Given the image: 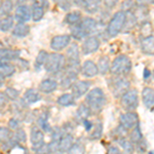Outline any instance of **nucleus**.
I'll use <instances>...</instances> for the list:
<instances>
[{
    "instance_id": "ddd939ff",
    "label": "nucleus",
    "mask_w": 154,
    "mask_h": 154,
    "mask_svg": "<svg viewBox=\"0 0 154 154\" xmlns=\"http://www.w3.org/2000/svg\"><path fill=\"white\" fill-rule=\"evenodd\" d=\"M30 142L34 150H38L39 148L44 145V134L40 128H32L30 134Z\"/></svg>"
},
{
    "instance_id": "f8f14e48",
    "label": "nucleus",
    "mask_w": 154,
    "mask_h": 154,
    "mask_svg": "<svg viewBox=\"0 0 154 154\" xmlns=\"http://www.w3.org/2000/svg\"><path fill=\"white\" fill-rule=\"evenodd\" d=\"M32 18L31 8L26 4H20L14 11V20L18 23H26Z\"/></svg>"
},
{
    "instance_id": "f704fd0d",
    "label": "nucleus",
    "mask_w": 154,
    "mask_h": 154,
    "mask_svg": "<svg viewBox=\"0 0 154 154\" xmlns=\"http://www.w3.org/2000/svg\"><path fill=\"white\" fill-rule=\"evenodd\" d=\"M11 133L9 128H4V126H0V143H6L9 142L11 139Z\"/></svg>"
},
{
    "instance_id": "79ce46f5",
    "label": "nucleus",
    "mask_w": 154,
    "mask_h": 154,
    "mask_svg": "<svg viewBox=\"0 0 154 154\" xmlns=\"http://www.w3.org/2000/svg\"><path fill=\"white\" fill-rule=\"evenodd\" d=\"M8 100L9 99L7 98L5 91H0V108H3L4 106H6Z\"/></svg>"
},
{
    "instance_id": "2eb2a0df",
    "label": "nucleus",
    "mask_w": 154,
    "mask_h": 154,
    "mask_svg": "<svg viewBox=\"0 0 154 154\" xmlns=\"http://www.w3.org/2000/svg\"><path fill=\"white\" fill-rule=\"evenodd\" d=\"M80 72L86 78H91V77H95L99 74L98 66L91 60H88V61L84 62L82 66H81Z\"/></svg>"
},
{
    "instance_id": "603ef678",
    "label": "nucleus",
    "mask_w": 154,
    "mask_h": 154,
    "mask_svg": "<svg viewBox=\"0 0 154 154\" xmlns=\"http://www.w3.org/2000/svg\"><path fill=\"white\" fill-rule=\"evenodd\" d=\"M0 5H1V0H0Z\"/></svg>"
},
{
    "instance_id": "72a5a7b5",
    "label": "nucleus",
    "mask_w": 154,
    "mask_h": 154,
    "mask_svg": "<svg viewBox=\"0 0 154 154\" xmlns=\"http://www.w3.org/2000/svg\"><path fill=\"white\" fill-rule=\"evenodd\" d=\"M12 8H14V5L11 0H4L3 2H1V5H0V17L8 16L11 12Z\"/></svg>"
},
{
    "instance_id": "6e6552de",
    "label": "nucleus",
    "mask_w": 154,
    "mask_h": 154,
    "mask_svg": "<svg viewBox=\"0 0 154 154\" xmlns=\"http://www.w3.org/2000/svg\"><path fill=\"white\" fill-rule=\"evenodd\" d=\"M100 39L97 36L89 35L85 37V39L82 42V45H81V51L84 56H88V54L96 53L97 51L100 48Z\"/></svg>"
},
{
    "instance_id": "20e7f679",
    "label": "nucleus",
    "mask_w": 154,
    "mask_h": 154,
    "mask_svg": "<svg viewBox=\"0 0 154 154\" xmlns=\"http://www.w3.org/2000/svg\"><path fill=\"white\" fill-rule=\"evenodd\" d=\"M131 71V60L125 54L116 57L111 63L110 72L115 76H125Z\"/></svg>"
},
{
    "instance_id": "cd10ccee",
    "label": "nucleus",
    "mask_w": 154,
    "mask_h": 154,
    "mask_svg": "<svg viewBox=\"0 0 154 154\" xmlns=\"http://www.w3.org/2000/svg\"><path fill=\"white\" fill-rule=\"evenodd\" d=\"M14 18L11 16V14L1 17V19H0V30L2 32L9 31L14 27Z\"/></svg>"
},
{
    "instance_id": "4be33fe9",
    "label": "nucleus",
    "mask_w": 154,
    "mask_h": 154,
    "mask_svg": "<svg viewBox=\"0 0 154 154\" xmlns=\"http://www.w3.org/2000/svg\"><path fill=\"white\" fill-rule=\"evenodd\" d=\"M111 63L112 62L110 61V58L108 56H102L98 61V70L99 73L102 74V75H105V74L108 73V71H110L111 68Z\"/></svg>"
},
{
    "instance_id": "49530a36",
    "label": "nucleus",
    "mask_w": 154,
    "mask_h": 154,
    "mask_svg": "<svg viewBox=\"0 0 154 154\" xmlns=\"http://www.w3.org/2000/svg\"><path fill=\"white\" fill-rule=\"evenodd\" d=\"M107 153H109V154H119L120 153V149H119L117 146H115V145H111V146H109L108 149H107Z\"/></svg>"
},
{
    "instance_id": "c756f323",
    "label": "nucleus",
    "mask_w": 154,
    "mask_h": 154,
    "mask_svg": "<svg viewBox=\"0 0 154 154\" xmlns=\"http://www.w3.org/2000/svg\"><path fill=\"white\" fill-rule=\"evenodd\" d=\"M16 73V67L9 63H1L0 64V76L3 78L11 77Z\"/></svg>"
},
{
    "instance_id": "37998d69",
    "label": "nucleus",
    "mask_w": 154,
    "mask_h": 154,
    "mask_svg": "<svg viewBox=\"0 0 154 154\" xmlns=\"http://www.w3.org/2000/svg\"><path fill=\"white\" fill-rule=\"evenodd\" d=\"M117 2H118V0H103L104 6L108 9H111V8H113V7H115Z\"/></svg>"
},
{
    "instance_id": "423d86ee",
    "label": "nucleus",
    "mask_w": 154,
    "mask_h": 154,
    "mask_svg": "<svg viewBox=\"0 0 154 154\" xmlns=\"http://www.w3.org/2000/svg\"><path fill=\"white\" fill-rule=\"evenodd\" d=\"M120 104L126 111H135L139 106V94L136 89H128L120 98Z\"/></svg>"
},
{
    "instance_id": "9b49d317",
    "label": "nucleus",
    "mask_w": 154,
    "mask_h": 154,
    "mask_svg": "<svg viewBox=\"0 0 154 154\" xmlns=\"http://www.w3.org/2000/svg\"><path fill=\"white\" fill-rule=\"evenodd\" d=\"M45 11V0H32V20L33 22H39L43 18Z\"/></svg>"
},
{
    "instance_id": "4468645a",
    "label": "nucleus",
    "mask_w": 154,
    "mask_h": 154,
    "mask_svg": "<svg viewBox=\"0 0 154 154\" xmlns=\"http://www.w3.org/2000/svg\"><path fill=\"white\" fill-rule=\"evenodd\" d=\"M79 24H80V26L82 27L88 36L91 35L93 33H96L99 26V22L94 18H91V17H84Z\"/></svg>"
},
{
    "instance_id": "c85d7f7f",
    "label": "nucleus",
    "mask_w": 154,
    "mask_h": 154,
    "mask_svg": "<svg viewBox=\"0 0 154 154\" xmlns=\"http://www.w3.org/2000/svg\"><path fill=\"white\" fill-rule=\"evenodd\" d=\"M118 144L120 145V147L122 148V150L125 153H133L135 152V144H134L130 139H126L125 137H121L118 138Z\"/></svg>"
},
{
    "instance_id": "b1692460",
    "label": "nucleus",
    "mask_w": 154,
    "mask_h": 154,
    "mask_svg": "<svg viewBox=\"0 0 154 154\" xmlns=\"http://www.w3.org/2000/svg\"><path fill=\"white\" fill-rule=\"evenodd\" d=\"M82 20V16H81V12L79 11H69L68 14H66L65 19H64V22L66 24L70 25V26H73V25H77L80 23V21Z\"/></svg>"
},
{
    "instance_id": "7c9ffc66",
    "label": "nucleus",
    "mask_w": 154,
    "mask_h": 154,
    "mask_svg": "<svg viewBox=\"0 0 154 154\" xmlns=\"http://www.w3.org/2000/svg\"><path fill=\"white\" fill-rule=\"evenodd\" d=\"M91 109H89V107L88 106V104L86 103L81 104L76 111V118L81 121H83L84 119L88 118V116L91 115Z\"/></svg>"
},
{
    "instance_id": "c03bdc74",
    "label": "nucleus",
    "mask_w": 154,
    "mask_h": 154,
    "mask_svg": "<svg viewBox=\"0 0 154 154\" xmlns=\"http://www.w3.org/2000/svg\"><path fill=\"white\" fill-rule=\"evenodd\" d=\"M8 128H11V130H18V128H20V122L17 119L14 118H11V120L8 121Z\"/></svg>"
},
{
    "instance_id": "09e8293b",
    "label": "nucleus",
    "mask_w": 154,
    "mask_h": 154,
    "mask_svg": "<svg viewBox=\"0 0 154 154\" xmlns=\"http://www.w3.org/2000/svg\"><path fill=\"white\" fill-rule=\"evenodd\" d=\"M149 76H150V71H149L148 69H145V70H144V78L148 79Z\"/></svg>"
},
{
    "instance_id": "412c9836",
    "label": "nucleus",
    "mask_w": 154,
    "mask_h": 154,
    "mask_svg": "<svg viewBox=\"0 0 154 154\" xmlns=\"http://www.w3.org/2000/svg\"><path fill=\"white\" fill-rule=\"evenodd\" d=\"M73 144H74L73 137L69 135V134L63 135L59 144V152H70Z\"/></svg>"
},
{
    "instance_id": "6ab92c4d",
    "label": "nucleus",
    "mask_w": 154,
    "mask_h": 154,
    "mask_svg": "<svg viewBox=\"0 0 154 154\" xmlns=\"http://www.w3.org/2000/svg\"><path fill=\"white\" fill-rule=\"evenodd\" d=\"M141 48L144 54L148 56H153L154 54V33L150 35L144 37L141 41Z\"/></svg>"
},
{
    "instance_id": "de8ad7c7",
    "label": "nucleus",
    "mask_w": 154,
    "mask_h": 154,
    "mask_svg": "<svg viewBox=\"0 0 154 154\" xmlns=\"http://www.w3.org/2000/svg\"><path fill=\"white\" fill-rule=\"evenodd\" d=\"M82 123H83V125H84V128H85V131H89L93 128V122H91V120H88V119H84V120L82 121Z\"/></svg>"
},
{
    "instance_id": "e433bc0d",
    "label": "nucleus",
    "mask_w": 154,
    "mask_h": 154,
    "mask_svg": "<svg viewBox=\"0 0 154 154\" xmlns=\"http://www.w3.org/2000/svg\"><path fill=\"white\" fill-rule=\"evenodd\" d=\"M94 131L91 134V140H97V139H100L102 137V133H103V125L100 121L96 123L95 126H93Z\"/></svg>"
},
{
    "instance_id": "a18cd8bd",
    "label": "nucleus",
    "mask_w": 154,
    "mask_h": 154,
    "mask_svg": "<svg viewBox=\"0 0 154 154\" xmlns=\"http://www.w3.org/2000/svg\"><path fill=\"white\" fill-rule=\"evenodd\" d=\"M136 3L138 6H146L154 4V0H136Z\"/></svg>"
},
{
    "instance_id": "a211bd4d",
    "label": "nucleus",
    "mask_w": 154,
    "mask_h": 154,
    "mask_svg": "<svg viewBox=\"0 0 154 154\" xmlns=\"http://www.w3.org/2000/svg\"><path fill=\"white\" fill-rule=\"evenodd\" d=\"M59 86V83L57 80H54L53 78H46L43 79L38 85V89L41 93L44 94H51L53 91H56Z\"/></svg>"
},
{
    "instance_id": "8fccbe9b",
    "label": "nucleus",
    "mask_w": 154,
    "mask_h": 154,
    "mask_svg": "<svg viewBox=\"0 0 154 154\" xmlns=\"http://www.w3.org/2000/svg\"><path fill=\"white\" fill-rule=\"evenodd\" d=\"M27 1H29V0H16V2H17V4H25V2H27Z\"/></svg>"
},
{
    "instance_id": "0eeeda50",
    "label": "nucleus",
    "mask_w": 154,
    "mask_h": 154,
    "mask_svg": "<svg viewBox=\"0 0 154 154\" xmlns=\"http://www.w3.org/2000/svg\"><path fill=\"white\" fill-rule=\"evenodd\" d=\"M137 125H139V115L135 111H128L123 113L119 117V125L125 131H131Z\"/></svg>"
},
{
    "instance_id": "bb28decb",
    "label": "nucleus",
    "mask_w": 154,
    "mask_h": 154,
    "mask_svg": "<svg viewBox=\"0 0 154 154\" xmlns=\"http://www.w3.org/2000/svg\"><path fill=\"white\" fill-rule=\"evenodd\" d=\"M71 37L76 40H82L85 37H88V35L86 34V32L84 31L82 27L80 26V24L73 25L71 26Z\"/></svg>"
},
{
    "instance_id": "c9c22d12",
    "label": "nucleus",
    "mask_w": 154,
    "mask_h": 154,
    "mask_svg": "<svg viewBox=\"0 0 154 154\" xmlns=\"http://www.w3.org/2000/svg\"><path fill=\"white\" fill-rule=\"evenodd\" d=\"M12 140L16 141V142H18V143H25V142H26V140H27L26 131H25L23 128H19L18 130H16V133H14Z\"/></svg>"
},
{
    "instance_id": "5701e85b",
    "label": "nucleus",
    "mask_w": 154,
    "mask_h": 154,
    "mask_svg": "<svg viewBox=\"0 0 154 154\" xmlns=\"http://www.w3.org/2000/svg\"><path fill=\"white\" fill-rule=\"evenodd\" d=\"M30 33V27L26 23H18L12 28V35L16 37H26Z\"/></svg>"
},
{
    "instance_id": "aec40b11",
    "label": "nucleus",
    "mask_w": 154,
    "mask_h": 154,
    "mask_svg": "<svg viewBox=\"0 0 154 154\" xmlns=\"http://www.w3.org/2000/svg\"><path fill=\"white\" fill-rule=\"evenodd\" d=\"M41 100V96L39 94V91L35 88H29L27 89L24 93L23 96V101L28 105H31V104H35L38 101Z\"/></svg>"
},
{
    "instance_id": "2f4dec72",
    "label": "nucleus",
    "mask_w": 154,
    "mask_h": 154,
    "mask_svg": "<svg viewBox=\"0 0 154 154\" xmlns=\"http://www.w3.org/2000/svg\"><path fill=\"white\" fill-rule=\"evenodd\" d=\"M130 140L133 142L134 144H137L143 140V134L142 131L140 128V125H137L135 128L131 130V134H130Z\"/></svg>"
},
{
    "instance_id": "9d476101",
    "label": "nucleus",
    "mask_w": 154,
    "mask_h": 154,
    "mask_svg": "<svg viewBox=\"0 0 154 154\" xmlns=\"http://www.w3.org/2000/svg\"><path fill=\"white\" fill-rule=\"evenodd\" d=\"M91 81L76 80L75 82L71 85V91L76 99H79L88 93L89 88H91Z\"/></svg>"
},
{
    "instance_id": "393cba45",
    "label": "nucleus",
    "mask_w": 154,
    "mask_h": 154,
    "mask_svg": "<svg viewBox=\"0 0 154 154\" xmlns=\"http://www.w3.org/2000/svg\"><path fill=\"white\" fill-rule=\"evenodd\" d=\"M102 4H103V0H85L83 8L88 14H97L100 11Z\"/></svg>"
},
{
    "instance_id": "f3484780",
    "label": "nucleus",
    "mask_w": 154,
    "mask_h": 154,
    "mask_svg": "<svg viewBox=\"0 0 154 154\" xmlns=\"http://www.w3.org/2000/svg\"><path fill=\"white\" fill-rule=\"evenodd\" d=\"M20 54H21L20 51H14L11 48H0V64L14 61L19 58Z\"/></svg>"
},
{
    "instance_id": "7ed1b4c3",
    "label": "nucleus",
    "mask_w": 154,
    "mask_h": 154,
    "mask_svg": "<svg viewBox=\"0 0 154 154\" xmlns=\"http://www.w3.org/2000/svg\"><path fill=\"white\" fill-rule=\"evenodd\" d=\"M126 22V12L125 11H119L113 14V17L110 19L107 26L106 32L110 37H114L118 35L125 26Z\"/></svg>"
},
{
    "instance_id": "1a4fd4ad",
    "label": "nucleus",
    "mask_w": 154,
    "mask_h": 154,
    "mask_svg": "<svg viewBox=\"0 0 154 154\" xmlns=\"http://www.w3.org/2000/svg\"><path fill=\"white\" fill-rule=\"evenodd\" d=\"M71 36L63 34V35H57L53 37L51 41V48L54 51H61L70 44Z\"/></svg>"
},
{
    "instance_id": "a878e982",
    "label": "nucleus",
    "mask_w": 154,
    "mask_h": 154,
    "mask_svg": "<svg viewBox=\"0 0 154 154\" xmlns=\"http://www.w3.org/2000/svg\"><path fill=\"white\" fill-rule=\"evenodd\" d=\"M76 98L73 96V94H63L58 98L57 103L62 107H69L75 104Z\"/></svg>"
},
{
    "instance_id": "f257e3e1",
    "label": "nucleus",
    "mask_w": 154,
    "mask_h": 154,
    "mask_svg": "<svg viewBox=\"0 0 154 154\" xmlns=\"http://www.w3.org/2000/svg\"><path fill=\"white\" fill-rule=\"evenodd\" d=\"M85 103L88 104L91 112H101L107 103L104 91L101 88H95L91 89L88 93V95L85 96Z\"/></svg>"
},
{
    "instance_id": "3c124183",
    "label": "nucleus",
    "mask_w": 154,
    "mask_h": 154,
    "mask_svg": "<svg viewBox=\"0 0 154 154\" xmlns=\"http://www.w3.org/2000/svg\"><path fill=\"white\" fill-rule=\"evenodd\" d=\"M3 84V77L0 76V85H2Z\"/></svg>"
},
{
    "instance_id": "58836bf2",
    "label": "nucleus",
    "mask_w": 154,
    "mask_h": 154,
    "mask_svg": "<svg viewBox=\"0 0 154 154\" xmlns=\"http://www.w3.org/2000/svg\"><path fill=\"white\" fill-rule=\"evenodd\" d=\"M5 94L9 100H17L20 96V91L14 88H6Z\"/></svg>"
},
{
    "instance_id": "f03ea898",
    "label": "nucleus",
    "mask_w": 154,
    "mask_h": 154,
    "mask_svg": "<svg viewBox=\"0 0 154 154\" xmlns=\"http://www.w3.org/2000/svg\"><path fill=\"white\" fill-rule=\"evenodd\" d=\"M66 63V56L54 51L53 54H48V59L44 64V69L46 70V72L51 74L59 73L65 69Z\"/></svg>"
},
{
    "instance_id": "dca6fc26",
    "label": "nucleus",
    "mask_w": 154,
    "mask_h": 154,
    "mask_svg": "<svg viewBox=\"0 0 154 154\" xmlns=\"http://www.w3.org/2000/svg\"><path fill=\"white\" fill-rule=\"evenodd\" d=\"M142 101L143 104L148 110H154V89L146 86L142 91Z\"/></svg>"
},
{
    "instance_id": "473e14b6",
    "label": "nucleus",
    "mask_w": 154,
    "mask_h": 154,
    "mask_svg": "<svg viewBox=\"0 0 154 154\" xmlns=\"http://www.w3.org/2000/svg\"><path fill=\"white\" fill-rule=\"evenodd\" d=\"M48 51H40L38 53V54H37V57H36V60H35V64H34L35 69L37 71L40 70L42 66H44L46 59H48Z\"/></svg>"
},
{
    "instance_id": "a19ab883",
    "label": "nucleus",
    "mask_w": 154,
    "mask_h": 154,
    "mask_svg": "<svg viewBox=\"0 0 154 154\" xmlns=\"http://www.w3.org/2000/svg\"><path fill=\"white\" fill-rule=\"evenodd\" d=\"M54 2H57L58 5L64 11H68L72 5L71 0H54Z\"/></svg>"
},
{
    "instance_id": "ea45409f",
    "label": "nucleus",
    "mask_w": 154,
    "mask_h": 154,
    "mask_svg": "<svg viewBox=\"0 0 154 154\" xmlns=\"http://www.w3.org/2000/svg\"><path fill=\"white\" fill-rule=\"evenodd\" d=\"M84 151H85V148H84V146L82 145V144L79 143V142H76V143L73 144L70 152H72V153H84Z\"/></svg>"
},
{
    "instance_id": "4c0bfd02",
    "label": "nucleus",
    "mask_w": 154,
    "mask_h": 154,
    "mask_svg": "<svg viewBox=\"0 0 154 154\" xmlns=\"http://www.w3.org/2000/svg\"><path fill=\"white\" fill-rule=\"evenodd\" d=\"M38 125L44 131H51V126L48 125V115L46 114H41L38 118Z\"/></svg>"
},
{
    "instance_id": "39448f33",
    "label": "nucleus",
    "mask_w": 154,
    "mask_h": 154,
    "mask_svg": "<svg viewBox=\"0 0 154 154\" xmlns=\"http://www.w3.org/2000/svg\"><path fill=\"white\" fill-rule=\"evenodd\" d=\"M131 82L125 78V76H116L110 83L111 93L115 98H121V96L130 89Z\"/></svg>"
}]
</instances>
